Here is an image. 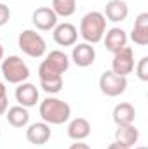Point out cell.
Segmentation results:
<instances>
[{"mask_svg":"<svg viewBox=\"0 0 148 149\" xmlns=\"http://www.w3.org/2000/svg\"><path fill=\"white\" fill-rule=\"evenodd\" d=\"M38 113H40L42 121H45L47 125H63L70 120L72 108L66 101L49 95L40 102Z\"/></svg>","mask_w":148,"mask_h":149,"instance_id":"cell-1","label":"cell"},{"mask_svg":"<svg viewBox=\"0 0 148 149\" xmlns=\"http://www.w3.org/2000/svg\"><path fill=\"white\" fill-rule=\"evenodd\" d=\"M78 33L85 43H91V45L99 43L106 33V19H105L103 12H99V10L87 12L80 21Z\"/></svg>","mask_w":148,"mask_h":149,"instance_id":"cell-2","label":"cell"},{"mask_svg":"<svg viewBox=\"0 0 148 149\" xmlns=\"http://www.w3.org/2000/svg\"><path fill=\"white\" fill-rule=\"evenodd\" d=\"M0 68H2V74L5 78V81H9V83L19 85L30 78V68L19 56H9V57L2 59Z\"/></svg>","mask_w":148,"mask_h":149,"instance_id":"cell-3","label":"cell"},{"mask_svg":"<svg viewBox=\"0 0 148 149\" xmlns=\"http://www.w3.org/2000/svg\"><path fill=\"white\" fill-rule=\"evenodd\" d=\"M18 47L23 50V54H26L28 57H33V59L42 57L47 52L45 40L35 30H23L18 37Z\"/></svg>","mask_w":148,"mask_h":149,"instance_id":"cell-4","label":"cell"},{"mask_svg":"<svg viewBox=\"0 0 148 149\" xmlns=\"http://www.w3.org/2000/svg\"><path fill=\"white\" fill-rule=\"evenodd\" d=\"M38 80H40V87L44 88V92H47L51 95L61 92V88H63V73H59L45 59L38 66Z\"/></svg>","mask_w":148,"mask_h":149,"instance_id":"cell-5","label":"cell"},{"mask_svg":"<svg viewBox=\"0 0 148 149\" xmlns=\"http://www.w3.org/2000/svg\"><path fill=\"white\" fill-rule=\"evenodd\" d=\"M127 88V76L113 73L111 70L105 71L99 76V90L108 97H118Z\"/></svg>","mask_w":148,"mask_h":149,"instance_id":"cell-6","label":"cell"},{"mask_svg":"<svg viewBox=\"0 0 148 149\" xmlns=\"http://www.w3.org/2000/svg\"><path fill=\"white\" fill-rule=\"evenodd\" d=\"M134 50L131 47H124L122 50L113 54L111 61V71L120 76H127L134 71Z\"/></svg>","mask_w":148,"mask_h":149,"instance_id":"cell-7","label":"cell"},{"mask_svg":"<svg viewBox=\"0 0 148 149\" xmlns=\"http://www.w3.org/2000/svg\"><path fill=\"white\" fill-rule=\"evenodd\" d=\"M32 23L40 31H51L58 24V16L51 7H38L32 14Z\"/></svg>","mask_w":148,"mask_h":149,"instance_id":"cell-8","label":"cell"},{"mask_svg":"<svg viewBox=\"0 0 148 149\" xmlns=\"http://www.w3.org/2000/svg\"><path fill=\"white\" fill-rule=\"evenodd\" d=\"M52 38L61 47H73L78 40V30L72 23H61L52 30Z\"/></svg>","mask_w":148,"mask_h":149,"instance_id":"cell-9","label":"cell"},{"mask_svg":"<svg viewBox=\"0 0 148 149\" xmlns=\"http://www.w3.org/2000/svg\"><path fill=\"white\" fill-rule=\"evenodd\" d=\"M14 97H16V101H18L19 106H23V108L28 109V108L37 106L40 95H38V88L33 83L23 81V83L18 85V88H16V92H14Z\"/></svg>","mask_w":148,"mask_h":149,"instance_id":"cell-10","label":"cell"},{"mask_svg":"<svg viewBox=\"0 0 148 149\" xmlns=\"http://www.w3.org/2000/svg\"><path fill=\"white\" fill-rule=\"evenodd\" d=\"M51 139V125H47L45 121H37L28 125L26 128V141L33 146H44L47 144Z\"/></svg>","mask_w":148,"mask_h":149,"instance_id":"cell-11","label":"cell"},{"mask_svg":"<svg viewBox=\"0 0 148 149\" xmlns=\"http://www.w3.org/2000/svg\"><path fill=\"white\" fill-rule=\"evenodd\" d=\"M96 59V50L91 43H75L72 50V61L78 68H89Z\"/></svg>","mask_w":148,"mask_h":149,"instance_id":"cell-12","label":"cell"},{"mask_svg":"<svg viewBox=\"0 0 148 149\" xmlns=\"http://www.w3.org/2000/svg\"><path fill=\"white\" fill-rule=\"evenodd\" d=\"M127 33L122 30V28H111L108 30L106 33H105V37H103V42H105V47H106V50L111 52V54H115V52H118V50H122L124 47H127Z\"/></svg>","mask_w":148,"mask_h":149,"instance_id":"cell-13","label":"cell"},{"mask_svg":"<svg viewBox=\"0 0 148 149\" xmlns=\"http://www.w3.org/2000/svg\"><path fill=\"white\" fill-rule=\"evenodd\" d=\"M105 19L111 23H122L127 19L129 16V7L124 0H110L105 5V12H103Z\"/></svg>","mask_w":148,"mask_h":149,"instance_id":"cell-14","label":"cell"},{"mask_svg":"<svg viewBox=\"0 0 148 149\" xmlns=\"http://www.w3.org/2000/svg\"><path fill=\"white\" fill-rule=\"evenodd\" d=\"M129 38H131L136 45H140V47L148 45V12L138 14Z\"/></svg>","mask_w":148,"mask_h":149,"instance_id":"cell-15","label":"cell"},{"mask_svg":"<svg viewBox=\"0 0 148 149\" xmlns=\"http://www.w3.org/2000/svg\"><path fill=\"white\" fill-rule=\"evenodd\" d=\"M66 132H68V137L72 141H85L91 135V123L87 118H82V116L73 118L68 123Z\"/></svg>","mask_w":148,"mask_h":149,"instance_id":"cell-16","label":"cell"},{"mask_svg":"<svg viewBox=\"0 0 148 149\" xmlns=\"http://www.w3.org/2000/svg\"><path fill=\"white\" fill-rule=\"evenodd\" d=\"M111 116H113V121H115L117 127L132 125L134 120H136V109H134V106L131 102H120V104H117L113 108Z\"/></svg>","mask_w":148,"mask_h":149,"instance_id":"cell-17","label":"cell"},{"mask_svg":"<svg viewBox=\"0 0 148 149\" xmlns=\"http://www.w3.org/2000/svg\"><path fill=\"white\" fill-rule=\"evenodd\" d=\"M115 141L127 146V148H134V144H138L140 141V130L136 128V125H120L115 130Z\"/></svg>","mask_w":148,"mask_h":149,"instance_id":"cell-18","label":"cell"},{"mask_svg":"<svg viewBox=\"0 0 148 149\" xmlns=\"http://www.w3.org/2000/svg\"><path fill=\"white\" fill-rule=\"evenodd\" d=\"M5 120L14 128H25L30 123V113H28L26 108L18 104V106H12L5 111Z\"/></svg>","mask_w":148,"mask_h":149,"instance_id":"cell-19","label":"cell"},{"mask_svg":"<svg viewBox=\"0 0 148 149\" xmlns=\"http://www.w3.org/2000/svg\"><path fill=\"white\" fill-rule=\"evenodd\" d=\"M45 61L51 64V66H54L59 73H66L68 71V68H70V57L65 54V52H61V50H51L47 56H45Z\"/></svg>","mask_w":148,"mask_h":149,"instance_id":"cell-20","label":"cell"},{"mask_svg":"<svg viewBox=\"0 0 148 149\" xmlns=\"http://www.w3.org/2000/svg\"><path fill=\"white\" fill-rule=\"evenodd\" d=\"M58 17H70L77 10V0H52L51 7Z\"/></svg>","mask_w":148,"mask_h":149,"instance_id":"cell-21","label":"cell"},{"mask_svg":"<svg viewBox=\"0 0 148 149\" xmlns=\"http://www.w3.org/2000/svg\"><path fill=\"white\" fill-rule=\"evenodd\" d=\"M134 70H136V74H138V78L141 81H148V57L147 56L138 61V64L134 66Z\"/></svg>","mask_w":148,"mask_h":149,"instance_id":"cell-22","label":"cell"},{"mask_svg":"<svg viewBox=\"0 0 148 149\" xmlns=\"http://www.w3.org/2000/svg\"><path fill=\"white\" fill-rule=\"evenodd\" d=\"M9 109V97H7V88L5 85L0 81V116L5 114V111Z\"/></svg>","mask_w":148,"mask_h":149,"instance_id":"cell-23","label":"cell"},{"mask_svg":"<svg viewBox=\"0 0 148 149\" xmlns=\"http://www.w3.org/2000/svg\"><path fill=\"white\" fill-rule=\"evenodd\" d=\"M9 19H11V9H9V5L0 2V28L5 26L9 23Z\"/></svg>","mask_w":148,"mask_h":149,"instance_id":"cell-24","label":"cell"},{"mask_svg":"<svg viewBox=\"0 0 148 149\" xmlns=\"http://www.w3.org/2000/svg\"><path fill=\"white\" fill-rule=\"evenodd\" d=\"M68 149H91L89 144H84V141H75V144H72Z\"/></svg>","mask_w":148,"mask_h":149,"instance_id":"cell-25","label":"cell"},{"mask_svg":"<svg viewBox=\"0 0 148 149\" xmlns=\"http://www.w3.org/2000/svg\"><path fill=\"white\" fill-rule=\"evenodd\" d=\"M106 149H131V148H127V146H124V144H120V142H117V141H115V142H111Z\"/></svg>","mask_w":148,"mask_h":149,"instance_id":"cell-26","label":"cell"},{"mask_svg":"<svg viewBox=\"0 0 148 149\" xmlns=\"http://www.w3.org/2000/svg\"><path fill=\"white\" fill-rule=\"evenodd\" d=\"M2 59H4V45L0 43V61H2Z\"/></svg>","mask_w":148,"mask_h":149,"instance_id":"cell-27","label":"cell"},{"mask_svg":"<svg viewBox=\"0 0 148 149\" xmlns=\"http://www.w3.org/2000/svg\"><path fill=\"white\" fill-rule=\"evenodd\" d=\"M134 149H147V148H145V146H136Z\"/></svg>","mask_w":148,"mask_h":149,"instance_id":"cell-28","label":"cell"},{"mask_svg":"<svg viewBox=\"0 0 148 149\" xmlns=\"http://www.w3.org/2000/svg\"><path fill=\"white\" fill-rule=\"evenodd\" d=\"M0 134H2V128H0Z\"/></svg>","mask_w":148,"mask_h":149,"instance_id":"cell-29","label":"cell"}]
</instances>
